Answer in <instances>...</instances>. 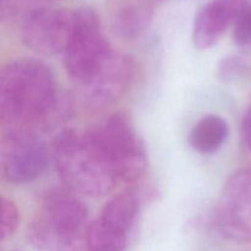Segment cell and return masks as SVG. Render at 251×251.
Instances as JSON below:
<instances>
[{
  "label": "cell",
  "instance_id": "obj_1",
  "mask_svg": "<svg viewBox=\"0 0 251 251\" xmlns=\"http://www.w3.org/2000/svg\"><path fill=\"white\" fill-rule=\"evenodd\" d=\"M71 100L58 91L54 75L46 64L19 59L0 74V118L7 127L33 131L54 129L70 118Z\"/></svg>",
  "mask_w": 251,
  "mask_h": 251
},
{
  "label": "cell",
  "instance_id": "obj_2",
  "mask_svg": "<svg viewBox=\"0 0 251 251\" xmlns=\"http://www.w3.org/2000/svg\"><path fill=\"white\" fill-rule=\"evenodd\" d=\"M88 226L85 202L74 191L53 189L44 195L27 237L37 251H81Z\"/></svg>",
  "mask_w": 251,
  "mask_h": 251
},
{
  "label": "cell",
  "instance_id": "obj_3",
  "mask_svg": "<svg viewBox=\"0 0 251 251\" xmlns=\"http://www.w3.org/2000/svg\"><path fill=\"white\" fill-rule=\"evenodd\" d=\"M53 158L60 179L75 194L103 196L119 181L109 162L86 132H61L54 141Z\"/></svg>",
  "mask_w": 251,
  "mask_h": 251
},
{
  "label": "cell",
  "instance_id": "obj_4",
  "mask_svg": "<svg viewBox=\"0 0 251 251\" xmlns=\"http://www.w3.org/2000/svg\"><path fill=\"white\" fill-rule=\"evenodd\" d=\"M105 157L119 181L135 183L147 167L146 152L131 120L124 113H114L93 123L86 131Z\"/></svg>",
  "mask_w": 251,
  "mask_h": 251
},
{
  "label": "cell",
  "instance_id": "obj_5",
  "mask_svg": "<svg viewBox=\"0 0 251 251\" xmlns=\"http://www.w3.org/2000/svg\"><path fill=\"white\" fill-rule=\"evenodd\" d=\"M113 51L95 10H75V31L64 53V65L71 80L77 86L85 82Z\"/></svg>",
  "mask_w": 251,
  "mask_h": 251
},
{
  "label": "cell",
  "instance_id": "obj_6",
  "mask_svg": "<svg viewBox=\"0 0 251 251\" xmlns=\"http://www.w3.org/2000/svg\"><path fill=\"white\" fill-rule=\"evenodd\" d=\"M48 163V149L38 132L25 127H6L0 146V166L5 180L27 184L36 180Z\"/></svg>",
  "mask_w": 251,
  "mask_h": 251
},
{
  "label": "cell",
  "instance_id": "obj_7",
  "mask_svg": "<svg viewBox=\"0 0 251 251\" xmlns=\"http://www.w3.org/2000/svg\"><path fill=\"white\" fill-rule=\"evenodd\" d=\"M221 235L235 243L251 242V169H239L227 179L213 215Z\"/></svg>",
  "mask_w": 251,
  "mask_h": 251
},
{
  "label": "cell",
  "instance_id": "obj_8",
  "mask_svg": "<svg viewBox=\"0 0 251 251\" xmlns=\"http://www.w3.org/2000/svg\"><path fill=\"white\" fill-rule=\"evenodd\" d=\"M75 31V10L39 7L24 19L21 37L25 46L41 55L65 53Z\"/></svg>",
  "mask_w": 251,
  "mask_h": 251
},
{
  "label": "cell",
  "instance_id": "obj_9",
  "mask_svg": "<svg viewBox=\"0 0 251 251\" xmlns=\"http://www.w3.org/2000/svg\"><path fill=\"white\" fill-rule=\"evenodd\" d=\"M134 73L131 56L113 51L85 82L78 85L85 107L92 112H100L117 103L129 90Z\"/></svg>",
  "mask_w": 251,
  "mask_h": 251
},
{
  "label": "cell",
  "instance_id": "obj_10",
  "mask_svg": "<svg viewBox=\"0 0 251 251\" xmlns=\"http://www.w3.org/2000/svg\"><path fill=\"white\" fill-rule=\"evenodd\" d=\"M249 6V0H211L198 12L194 21L193 41L198 49L215 46L228 27Z\"/></svg>",
  "mask_w": 251,
  "mask_h": 251
},
{
  "label": "cell",
  "instance_id": "obj_11",
  "mask_svg": "<svg viewBox=\"0 0 251 251\" xmlns=\"http://www.w3.org/2000/svg\"><path fill=\"white\" fill-rule=\"evenodd\" d=\"M107 16L112 31L125 41L141 37L153 17L151 0H107Z\"/></svg>",
  "mask_w": 251,
  "mask_h": 251
},
{
  "label": "cell",
  "instance_id": "obj_12",
  "mask_svg": "<svg viewBox=\"0 0 251 251\" xmlns=\"http://www.w3.org/2000/svg\"><path fill=\"white\" fill-rule=\"evenodd\" d=\"M139 196L131 189L113 196L103 207L98 222L117 234L127 237L139 215Z\"/></svg>",
  "mask_w": 251,
  "mask_h": 251
},
{
  "label": "cell",
  "instance_id": "obj_13",
  "mask_svg": "<svg viewBox=\"0 0 251 251\" xmlns=\"http://www.w3.org/2000/svg\"><path fill=\"white\" fill-rule=\"evenodd\" d=\"M228 136V125L220 115L208 114L201 118L190 132L191 147L199 153L211 154L222 147Z\"/></svg>",
  "mask_w": 251,
  "mask_h": 251
},
{
  "label": "cell",
  "instance_id": "obj_14",
  "mask_svg": "<svg viewBox=\"0 0 251 251\" xmlns=\"http://www.w3.org/2000/svg\"><path fill=\"white\" fill-rule=\"evenodd\" d=\"M245 69H247V64L240 56L229 55L220 61L216 75L218 80L223 82H233L244 74Z\"/></svg>",
  "mask_w": 251,
  "mask_h": 251
},
{
  "label": "cell",
  "instance_id": "obj_15",
  "mask_svg": "<svg viewBox=\"0 0 251 251\" xmlns=\"http://www.w3.org/2000/svg\"><path fill=\"white\" fill-rule=\"evenodd\" d=\"M19 226V211L11 200L1 199V240L12 237Z\"/></svg>",
  "mask_w": 251,
  "mask_h": 251
},
{
  "label": "cell",
  "instance_id": "obj_16",
  "mask_svg": "<svg viewBox=\"0 0 251 251\" xmlns=\"http://www.w3.org/2000/svg\"><path fill=\"white\" fill-rule=\"evenodd\" d=\"M233 39L237 46L244 48L251 47V5L238 16L233 24Z\"/></svg>",
  "mask_w": 251,
  "mask_h": 251
},
{
  "label": "cell",
  "instance_id": "obj_17",
  "mask_svg": "<svg viewBox=\"0 0 251 251\" xmlns=\"http://www.w3.org/2000/svg\"><path fill=\"white\" fill-rule=\"evenodd\" d=\"M242 137L245 146L251 151V105L242 123Z\"/></svg>",
  "mask_w": 251,
  "mask_h": 251
}]
</instances>
